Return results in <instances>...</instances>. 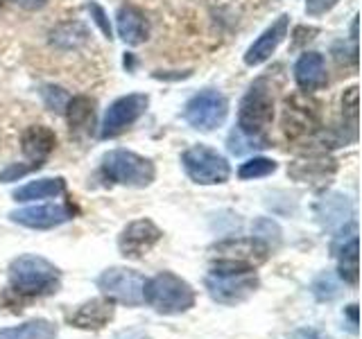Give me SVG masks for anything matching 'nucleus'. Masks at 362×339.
<instances>
[{
  "mask_svg": "<svg viewBox=\"0 0 362 339\" xmlns=\"http://www.w3.org/2000/svg\"><path fill=\"white\" fill-rule=\"evenodd\" d=\"M335 170H337V163L328 154H308L290 163L288 172L292 179L301 181V184L322 186V184H328V179H333Z\"/></svg>",
  "mask_w": 362,
  "mask_h": 339,
  "instance_id": "nucleus-16",
  "label": "nucleus"
},
{
  "mask_svg": "<svg viewBox=\"0 0 362 339\" xmlns=\"http://www.w3.org/2000/svg\"><path fill=\"white\" fill-rule=\"evenodd\" d=\"M113 314H116V303L107 297H98L66 312V323L79 328V331H102L113 321Z\"/></svg>",
  "mask_w": 362,
  "mask_h": 339,
  "instance_id": "nucleus-13",
  "label": "nucleus"
},
{
  "mask_svg": "<svg viewBox=\"0 0 362 339\" xmlns=\"http://www.w3.org/2000/svg\"><path fill=\"white\" fill-rule=\"evenodd\" d=\"M346 316L351 319V323L358 326V305H356V303H351L349 308H346Z\"/></svg>",
  "mask_w": 362,
  "mask_h": 339,
  "instance_id": "nucleus-34",
  "label": "nucleus"
},
{
  "mask_svg": "<svg viewBox=\"0 0 362 339\" xmlns=\"http://www.w3.org/2000/svg\"><path fill=\"white\" fill-rule=\"evenodd\" d=\"M351 39L358 41V18H354V25H351Z\"/></svg>",
  "mask_w": 362,
  "mask_h": 339,
  "instance_id": "nucleus-35",
  "label": "nucleus"
},
{
  "mask_svg": "<svg viewBox=\"0 0 362 339\" xmlns=\"http://www.w3.org/2000/svg\"><path fill=\"white\" fill-rule=\"evenodd\" d=\"M254 237L263 244H267L269 249L279 246L281 244V229H279L276 222H272L267 218H260L254 222Z\"/></svg>",
  "mask_w": 362,
  "mask_h": 339,
  "instance_id": "nucleus-27",
  "label": "nucleus"
},
{
  "mask_svg": "<svg viewBox=\"0 0 362 339\" xmlns=\"http://www.w3.org/2000/svg\"><path fill=\"white\" fill-rule=\"evenodd\" d=\"M342 113H344V120L349 118L351 127H356V124H358V86H351L349 90H344Z\"/></svg>",
  "mask_w": 362,
  "mask_h": 339,
  "instance_id": "nucleus-28",
  "label": "nucleus"
},
{
  "mask_svg": "<svg viewBox=\"0 0 362 339\" xmlns=\"http://www.w3.org/2000/svg\"><path fill=\"white\" fill-rule=\"evenodd\" d=\"M337 278L344 285L356 287L358 285V235H351L349 240L339 246L337 251Z\"/></svg>",
  "mask_w": 362,
  "mask_h": 339,
  "instance_id": "nucleus-23",
  "label": "nucleus"
},
{
  "mask_svg": "<svg viewBox=\"0 0 362 339\" xmlns=\"http://www.w3.org/2000/svg\"><path fill=\"white\" fill-rule=\"evenodd\" d=\"M23 145V154H25L34 165H43V161L48 158L54 147H57V136L50 127H43V124H32L25 129L21 138Z\"/></svg>",
  "mask_w": 362,
  "mask_h": 339,
  "instance_id": "nucleus-19",
  "label": "nucleus"
},
{
  "mask_svg": "<svg viewBox=\"0 0 362 339\" xmlns=\"http://www.w3.org/2000/svg\"><path fill=\"white\" fill-rule=\"evenodd\" d=\"M181 165H184L190 181L199 186H218L226 184L231 177L229 161L220 154L211 150L206 145H192L181 154Z\"/></svg>",
  "mask_w": 362,
  "mask_h": 339,
  "instance_id": "nucleus-5",
  "label": "nucleus"
},
{
  "mask_svg": "<svg viewBox=\"0 0 362 339\" xmlns=\"http://www.w3.org/2000/svg\"><path fill=\"white\" fill-rule=\"evenodd\" d=\"M116 23H118V37L127 45H141L150 37V20L134 5H122L116 14Z\"/></svg>",
  "mask_w": 362,
  "mask_h": 339,
  "instance_id": "nucleus-18",
  "label": "nucleus"
},
{
  "mask_svg": "<svg viewBox=\"0 0 362 339\" xmlns=\"http://www.w3.org/2000/svg\"><path fill=\"white\" fill-rule=\"evenodd\" d=\"M260 280L254 271H213L204 278L209 297L222 305H240L249 297H254Z\"/></svg>",
  "mask_w": 362,
  "mask_h": 339,
  "instance_id": "nucleus-6",
  "label": "nucleus"
},
{
  "mask_svg": "<svg viewBox=\"0 0 362 339\" xmlns=\"http://www.w3.org/2000/svg\"><path fill=\"white\" fill-rule=\"evenodd\" d=\"M66 192V181L62 177L54 179H37L30 181V184L21 186L14 190L16 201H37V199H50V197H59Z\"/></svg>",
  "mask_w": 362,
  "mask_h": 339,
  "instance_id": "nucleus-21",
  "label": "nucleus"
},
{
  "mask_svg": "<svg viewBox=\"0 0 362 339\" xmlns=\"http://www.w3.org/2000/svg\"><path fill=\"white\" fill-rule=\"evenodd\" d=\"M272 120H274V95L267 79H256L238 109V129L252 136H265Z\"/></svg>",
  "mask_w": 362,
  "mask_h": 339,
  "instance_id": "nucleus-4",
  "label": "nucleus"
},
{
  "mask_svg": "<svg viewBox=\"0 0 362 339\" xmlns=\"http://www.w3.org/2000/svg\"><path fill=\"white\" fill-rule=\"evenodd\" d=\"M75 218L73 206L68 203H39V206H28L9 213V220L14 224L25 226L34 231H48L54 226H62Z\"/></svg>",
  "mask_w": 362,
  "mask_h": 339,
  "instance_id": "nucleus-12",
  "label": "nucleus"
},
{
  "mask_svg": "<svg viewBox=\"0 0 362 339\" xmlns=\"http://www.w3.org/2000/svg\"><path fill=\"white\" fill-rule=\"evenodd\" d=\"M64 113H66V122L73 133H86L90 127H93V120H95V102L86 95L68 97Z\"/></svg>",
  "mask_w": 362,
  "mask_h": 339,
  "instance_id": "nucleus-20",
  "label": "nucleus"
},
{
  "mask_svg": "<svg viewBox=\"0 0 362 339\" xmlns=\"http://www.w3.org/2000/svg\"><path fill=\"white\" fill-rule=\"evenodd\" d=\"M145 276L141 271L129 269V267H109L98 276L95 285L102 292V297L111 299L113 303H122L136 308L143 303V287H145Z\"/></svg>",
  "mask_w": 362,
  "mask_h": 339,
  "instance_id": "nucleus-7",
  "label": "nucleus"
},
{
  "mask_svg": "<svg viewBox=\"0 0 362 339\" xmlns=\"http://www.w3.org/2000/svg\"><path fill=\"white\" fill-rule=\"evenodd\" d=\"M32 170H39L37 165H9L5 172H0V181H3V184H9V181H16V179H21V177H25L28 172H32Z\"/></svg>",
  "mask_w": 362,
  "mask_h": 339,
  "instance_id": "nucleus-30",
  "label": "nucleus"
},
{
  "mask_svg": "<svg viewBox=\"0 0 362 339\" xmlns=\"http://www.w3.org/2000/svg\"><path fill=\"white\" fill-rule=\"evenodd\" d=\"M301 335H303V337H308V339H322V337H317V335H315V331H301Z\"/></svg>",
  "mask_w": 362,
  "mask_h": 339,
  "instance_id": "nucleus-36",
  "label": "nucleus"
},
{
  "mask_svg": "<svg viewBox=\"0 0 362 339\" xmlns=\"http://www.w3.org/2000/svg\"><path fill=\"white\" fill-rule=\"evenodd\" d=\"M288 30H290V18L283 14L272 23V25L260 34L252 45H249V50L245 52V64L252 66V68L265 64L269 56L276 52V48L283 43V39L288 37Z\"/></svg>",
  "mask_w": 362,
  "mask_h": 339,
  "instance_id": "nucleus-15",
  "label": "nucleus"
},
{
  "mask_svg": "<svg viewBox=\"0 0 362 339\" xmlns=\"http://www.w3.org/2000/svg\"><path fill=\"white\" fill-rule=\"evenodd\" d=\"M229 116V100L220 90H199L184 107V120L197 131H213L224 124Z\"/></svg>",
  "mask_w": 362,
  "mask_h": 339,
  "instance_id": "nucleus-8",
  "label": "nucleus"
},
{
  "mask_svg": "<svg viewBox=\"0 0 362 339\" xmlns=\"http://www.w3.org/2000/svg\"><path fill=\"white\" fill-rule=\"evenodd\" d=\"M267 147V138L265 136H252V133H245L240 129H233L229 136V152L231 154H247V152H254V150H263Z\"/></svg>",
  "mask_w": 362,
  "mask_h": 339,
  "instance_id": "nucleus-26",
  "label": "nucleus"
},
{
  "mask_svg": "<svg viewBox=\"0 0 362 339\" xmlns=\"http://www.w3.org/2000/svg\"><path fill=\"white\" fill-rule=\"evenodd\" d=\"M147 105H150V97L145 93H129L118 97L105 113L100 136L102 138H116L122 131H127L147 111Z\"/></svg>",
  "mask_w": 362,
  "mask_h": 339,
  "instance_id": "nucleus-10",
  "label": "nucleus"
},
{
  "mask_svg": "<svg viewBox=\"0 0 362 339\" xmlns=\"http://www.w3.org/2000/svg\"><path fill=\"white\" fill-rule=\"evenodd\" d=\"M276 161H272V158H265V156H254L245 161L240 167H238V177L243 181H252V179H263V177H269L272 172H276Z\"/></svg>",
  "mask_w": 362,
  "mask_h": 339,
  "instance_id": "nucleus-25",
  "label": "nucleus"
},
{
  "mask_svg": "<svg viewBox=\"0 0 362 339\" xmlns=\"http://www.w3.org/2000/svg\"><path fill=\"white\" fill-rule=\"evenodd\" d=\"M320 120V105L308 97V93H294L286 100L283 107V131L290 141H303L310 138L322 127Z\"/></svg>",
  "mask_w": 362,
  "mask_h": 339,
  "instance_id": "nucleus-9",
  "label": "nucleus"
},
{
  "mask_svg": "<svg viewBox=\"0 0 362 339\" xmlns=\"http://www.w3.org/2000/svg\"><path fill=\"white\" fill-rule=\"evenodd\" d=\"M0 5H3V0H0Z\"/></svg>",
  "mask_w": 362,
  "mask_h": 339,
  "instance_id": "nucleus-37",
  "label": "nucleus"
},
{
  "mask_svg": "<svg viewBox=\"0 0 362 339\" xmlns=\"http://www.w3.org/2000/svg\"><path fill=\"white\" fill-rule=\"evenodd\" d=\"M339 0H305V11L310 16H322L326 11H331Z\"/></svg>",
  "mask_w": 362,
  "mask_h": 339,
  "instance_id": "nucleus-31",
  "label": "nucleus"
},
{
  "mask_svg": "<svg viewBox=\"0 0 362 339\" xmlns=\"http://www.w3.org/2000/svg\"><path fill=\"white\" fill-rule=\"evenodd\" d=\"M294 79L297 86L303 93H315L328 84L326 75V61L320 52H305L299 56V61L294 64Z\"/></svg>",
  "mask_w": 362,
  "mask_h": 339,
  "instance_id": "nucleus-17",
  "label": "nucleus"
},
{
  "mask_svg": "<svg viewBox=\"0 0 362 339\" xmlns=\"http://www.w3.org/2000/svg\"><path fill=\"white\" fill-rule=\"evenodd\" d=\"M14 3L23 9H41L48 0H14Z\"/></svg>",
  "mask_w": 362,
  "mask_h": 339,
  "instance_id": "nucleus-33",
  "label": "nucleus"
},
{
  "mask_svg": "<svg viewBox=\"0 0 362 339\" xmlns=\"http://www.w3.org/2000/svg\"><path fill=\"white\" fill-rule=\"evenodd\" d=\"M88 11L95 16V23L100 25L102 34H105L107 39H113V37H111V25H109V18H107V14H105V9H102L100 5H95V3H90V5H88Z\"/></svg>",
  "mask_w": 362,
  "mask_h": 339,
  "instance_id": "nucleus-32",
  "label": "nucleus"
},
{
  "mask_svg": "<svg viewBox=\"0 0 362 339\" xmlns=\"http://www.w3.org/2000/svg\"><path fill=\"white\" fill-rule=\"evenodd\" d=\"M213 251L218 254V260H235V263H245L258 267L269 258V246L263 244L256 237H229L220 244L213 246Z\"/></svg>",
  "mask_w": 362,
  "mask_h": 339,
  "instance_id": "nucleus-14",
  "label": "nucleus"
},
{
  "mask_svg": "<svg viewBox=\"0 0 362 339\" xmlns=\"http://www.w3.org/2000/svg\"><path fill=\"white\" fill-rule=\"evenodd\" d=\"M43 97H45V105H48V109L50 111H64V107H66V102H68V95L64 93L62 88H52V86H48L43 90Z\"/></svg>",
  "mask_w": 362,
  "mask_h": 339,
  "instance_id": "nucleus-29",
  "label": "nucleus"
},
{
  "mask_svg": "<svg viewBox=\"0 0 362 339\" xmlns=\"http://www.w3.org/2000/svg\"><path fill=\"white\" fill-rule=\"evenodd\" d=\"M59 328L48 319H30L21 326L0 328V339H57Z\"/></svg>",
  "mask_w": 362,
  "mask_h": 339,
  "instance_id": "nucleus-22",
  "label": "nucleus"
},
{
  "mask_svg": "<svg viewBox=\"0 0 362 339\" xmlns=\"http://www.w3.org/2000/svg\"><path fill=\"white\" fill-rule=\"evenodd\" d=\"M143 303H147L156 314L175 316L195 308L197 294L188 280L173 274V271H158L150 280H145Z\"/></svg>",
  "mask_w": 362,
  "mask_h": 339,
  "instance_id": "nucleus-2",
  "label": "nucleus"
},
{
  "mask_svg": "<svg viewBox=\"0 0 362 339\" xmlns=\"http://www.w3.org/2000/svg\"><path fill=\"white\" fill-rule=\"evenodd\" d=\"M310 292L320 303L333 301L339 297V292H342V280H339L335 274H331V271H322V274L313 280Z\"/></svg>",
  "mask_w": 362,
  "mask_h": 339,
  "instance_id": "nucleus-24",
  "label": "nucleus"
},
{
  "mask_svg": "<svg viewBox=\"0 0 362 339\" xmlns=\"http://www.w3.org/2000/svg\"><path fill=\"white\" fill-rule=\"evenodd\" d=\"M102 174L118 186L147 188L156 179V165L136 152L111 150L102 156Z\"/></svg>",
  "mask_w": 362,
  "mask_h": 339,
  "instance_id": "nucleus-3",
  "label": "nucleus"
},
{
  "mask_svg": "<svg viewBox=\"0 0 362 339\" xmlns=\"http://www.w3.org/2000/svg\"><path fill=\"white\" fill-rule=\"evenodd\" d=\"M9 287L0 297V308H7L9 312H21L25 303L50 297L59 290L62 271L57 269L48 258L23 254L14 258L7 267Z\"/></svg>",
  "mask_w": 362,
  "mask_h": 339,
  "instance_id": "nucleus-1",
  "label": "nucleus"
},
{
  "mask_svg": "<svg viewBox=\"0 0 362 339\" xmlns=\"http://www.w3.org/2000/svg\"><path fill=\"white\" fill-rule=\"evenodd\" d=\"M163 231L152 220H134L118 235V251L129 260H141L161 242Z\"/></svg>",
  "mask_w": 362,
  "mask_h": 339,
  "instance_id": "nucleus-11",
  "label": "nucleus"
}]
</instances>
